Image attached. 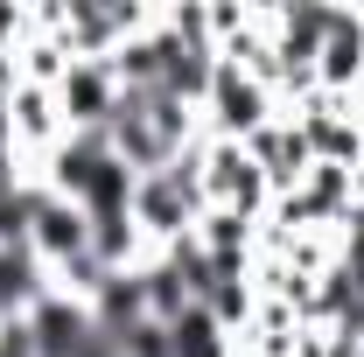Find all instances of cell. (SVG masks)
<instances>
[{
    "label": "cell",
    "mask_w": 364,
    "mask_h": 357,
    "mask_svg": "<svg viewBox=\"0 0 364 357\" xmlns=\"http://www.w3.org/2000/svg\"><path fill=\"white\" fill-rule=\"evenodd\" d=\"M210 98H218V119H225V134H259V119H267V91L252 85L245 70H231L225 56H218Z\"/></svg>",
    "instance_id": "cell-1"
},
{
    "label": "cell",
    "mask_w": 364,
    "mask_h": 357,
    "mask_svg": "<svg viewBox=\"0 0 364 357\" xmlns=\"http://www.w3.org/2000/svg\"><path fill=\"white\" fill-rule=\"evenodd\" d=\"M225 322L203 309V302H189V309L168 322V357H225V336H218Z\"/></svg>",
    "instance_id": "cell-2"
}]
</instances>
